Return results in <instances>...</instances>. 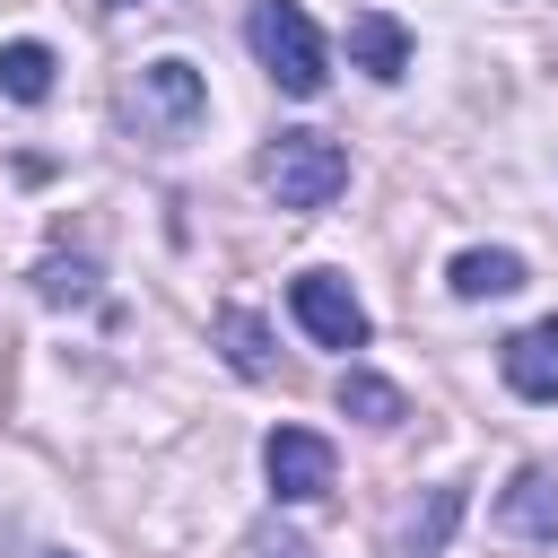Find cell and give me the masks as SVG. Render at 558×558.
<instances>
[{
    "mask_svg": "<svg viewBox=\"0 0 558 558\" xmlns=\"http://www.w3.org/2000/svg\"><path fill=\"white\" fill-rule=\"evenodd\" d=\"M244 44H253V61H262L288 96H323V87H331V44H323V26L305 17V0H253Z\"/></svg>",
    "mask_w": 558,
    "mask_h": 558,
    "instance_id": "obj_1",
    "label": "cell"
},
{
    "mask_svg": "<svg viewBox=\"0 0 558 558\" xmlns=\"http://www.w3.org/2000/svg\"><path fill=\"white\" fill-rule=\"evenodd\" d=\"M262 192L279 209H331L349 192V148L323 140V131H279L262 148Z\"/></svg>",
    "mask_w": 558,
    "mask_h": 558,
    "instance_id": "obj_2",
    "label": "cell"
},
{
    "mask_svg": "<svg viewBox=\"0 0 558 558\" xmlns=\"http://www.w3.org/2000/svg\"><path fill=\"white\" fill-rule=\"evenodd\" d=\"M122 113H131L148 140H183V131L209 113V87H201V70H192V61H174V52H166V61H148V70L131 78Z\"/></svg>",
    "mask_w": 558,
    "mask_h": 558,
    "instance_id": "obj_3",
    "label": "cell"
},
{
    "mask_svg": "<svg viewBox=\"0 0 558 558\" xmlns=\"http://www.w3.org/2000/svg\"><path fill=\"white\" fill-rule=\"evenodd\" d=\"M288 314H296V331H305L314 349H366V331H375L340 270H296V279H288Z\"/></svg>",
    "mask_w": 558,
    "mask_h": 558,
    "instance_id": "obj_4",
    "label": "cell"
},
{
    "mask_svg": "<svg viewBox=\"0 0 558 558\" xmlns=\"http://www.w3.org/2000/svg\"><path fill=\"white\" fill-rule=\"evenodd\" d=\"M262 471H270V497H279V506H305V497L331 488V436H314V427H270V436H262Z\"/></svg>",
    "mask_w": 558,
    "mask_h": 558,
    "instance_id": "obj_5",
    "label": "cell"
},
{
    "mask_svg": "<svg viewBox=\"0 0 558 558\" xmlns=\"http://www.w3.org/2000/svg\"><path fill=\"white\" fill-rule=\"evenodd\" d=\"M497 375H506L523 401H558V323H523V331L497 349Z\"/></svg>",
    "mask_w": 558,
    "mask_h": 558,
    "instance_id": "obj_6",
    "label": "cell"
},
{
    "mask_svg": "<svg viewBox=\"0 0 558 558\" xmlns=\"http://www.w3.org/2000/svg\"><path fill=\"white\" fill-rule=\"evenodd\" d=\"M497 532H514V541H558V480H549V471H514L506 497H497Z\"/></svg>",
    "mask_w": 558,
    "mask_h": 558,
    "instance_id": "obj_7",
    "label": "cell"
},
{
    "mask_svg": "<svg viewBox=\"0 0 558 558\" xmlns=\"http://www.w3.org/2000/svg\"><path fill=\"white\" fill-rule=\"evenodd\" d=\"M349 61H357L366 78H401V70H410V26L384 17V9H357V17H349Z\"/></svg>",
    "mask_w": 558,
    "mask_h": 558,
    "instance_id": "obj_8",
    "label": "cell"
},
{
    "mask_svg": "<svg viewBox=\"0 0 558 558\" xmlns=\"http://www.w3.org/2000/svg\"><path fill=\"white\" fill-rule=\"evenodd\" d=\"M453 296H514L523 288V253H506V244H471V253H453Z\"/></svg>",
    "mask_w": 558,
    "mask_h": 558,
    "instance_id": "obj_9",
    "label": "cell"
},
{
    "mask_svg": "<svg viewBox=\"0 0 558 558\" xmlns=\"http://www.w3.org/2000/svg\"><path fill=\"white\" fill-rule=\"evenodd\" d=\"M0 96L9 105H44L52 96V44H0Z\"/></svg>",
    "mask_w": 558,
    "mask_h": 558,
    "instance_id": "obj_10",
    "label": "cell"
},
{
    "mask_svg": "<svg viewBox=\"0 0 558 558\" xmlns=\"http://www.w3.org/2000/svg\"><path fill=\"white\" fill-rule=\"evenodd\" d=\"M340 410H349V418H366V427H401V418H410L401 384H384V375H366V366H349V375H340Z\"/></svg>",
    "mask_w": 558,
    "mask_h": 558,
    "instance_id": "obj_11",
    "label": "cell"
},
{
    "mask_svg": "<svg viewBox=\"0 0 558 558\" xmlns=\"http://www.w3.org/2000/svg\"><path fill=\"white\" fill-rule=\"evenodd\" d=\"M218 340H227V366H235V375H253V384L279 366V357H270V331H262V314H244V305H227V314H218Z\"/></svg>",
    "mask_w": 558,
    "mask_h": 558,
    "instance_id": "obj_12",
    "label": "cell"
},
{
    "mask_svg": "<svg viewBox=\"0 0 558 558\" xmlns=\"http://www.w3.org/2000/svg\"><path fill=\"white\" fill-rule=\"evenodd\" d=\"M35 296H44V305H96V270L44 253V262H35Z\"/></svg>",
    "mask_w": 558,
    "mask_h": 558,
    "instance_id": "obj_13",
    "label": "cell"
},
{
    "mask_svg": "<svg viewBox=\"0 0 558 558\" xmlns=\"http://www.w3.org/2000/svg\"><path fill=\"white\" fill-rule=\"evenodd\" d=\"M453 514H462V488H436V497H427V523L401 532V558H436L445 532H453Z\"/></svg>",
    "mask_w": 558,
    "mask_h": 558,
    "instance_id": "obj_14",
    "label": "cell"
},
{
    "mask_svg": "<svg viewBox=\"0 0 558 558\" xmlns=\"http://www.w3.org/2000/svg\"><path fill=\"white\" fill-rule=\"evenodd\" d=\"M113 9H122V0H113Z\"/></svg>",
    "mask_w": 558,
    "mask_h": 558,
    "instance_id": "obj_15",
    "label": "cell"
}]
</instances>
